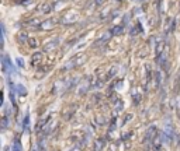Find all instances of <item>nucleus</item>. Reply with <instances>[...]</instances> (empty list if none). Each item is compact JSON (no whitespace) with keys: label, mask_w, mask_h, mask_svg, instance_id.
<instances>
[{"label":"nucleus","mask_w":180,"mask_h":151,"mask_svg":"<svg viewBox=\"0 0 180 151\" xmlns=\"http://www.w3.org/2000/svg\"><path fill=\"white\" fill-rule=\"evenodd\" d=\"M51 4H48V3H45V4H42L41 7H40V13H49L51 11Z\"/></svg>","instance_id":"7"},{"label":"nucleus","mask_w":180,"mask_h":151,"mask_svg":"<svg viewBox=\"0 0 180 151\" xmlns=\"http://www.w3.org/2000/svg\"><path fill=\"white\" fill-rule=\"evenodd\" d=\"M158 63H159L160 66H165V63H166V53H162L159 56V59H158Z\"/></svg>","instance_id":"8"},{"label":"nucleus","mask_w":180,"mask_h":151,"mask_svg":"<svg viewBox=\"0 0 180 151\" xmlns=\"http://www.w3.org/2000/svg\"><path fill=\"white\" fill-rule=\"evenodd\" d=\"M2 69H3V73L4 74H10V73H16V69L14 66L11 65V60L8 59L6 55L2 56Z\"/></svg>","instance_id":"1"},{"label":"nucleus","mask_w":180,"mask_h":151,"mask_svg":"<svg viewBox=\"0 0 180 151\" xmlns=\"http://www.w3.org/2000/svg\"><path fill=\"white\" fill-rule=\"evenodd\" d=\"M13 151H21V143H20V140H16V141H14V147H13Z\"/></svg>","instance_id":"9"},{"label":"nucleus","mask_w":180,"mask_h":151,"mask_svg":"<svg viewBox=\"0 0 180 151\" xmlns=\"http://www.w3.org/2000/svg\"><path fill=\"white\" fill-rule=\"evenodd\" d=\"M58 44H59V38H55V39H52V41H49V42H47V44H44L42 50H44V52H51V50H53L55 48H56Z\"/></svg>","instance_id":"2"},{"label":"nucleus","mask_w":180,"mask_h":151,"mask_svg":"<svg viewBox=\"0 0 180 151\" xmlns=\"http://www.w3.org/2000/svg\"><path fill=\"white\" fill-rule=\"evenodd\" d=\"M17 65L20 66V67H24V60L21 57H17Z\"/></svg>","instance_id":"10"},{"label":"nucleus","mask_w":180,"mask_h":151,"mask_svg":"<svg viewBox=\"0 0 180 151\" xmlns=\"http://www.w3.org/2000/svg\"><path fill=\"white\" fill-rule=\"evenodd\" d=\"M63 4H65V2H59V4H58V6H55V8H59V7H62Z\"/></svg>","instance_id":"12"},{"label":"nucleus","mask_w":180,"mask_h":151,"mask_svg":"<svg viewBox=\"0 0 180 151\" xmlns=\"http://www.w3.org/2000/svg\"><path fill=\"white\" fill-rule=\"evenodd\" d=\"M56 24V20H53V18H49V20H45L44 23H41V28L42 29H51L55 27Z\"/></svg>","instance_id":"3"},{"label":"nucleus","mask_w":180,"mask_h":151,"mask_svg":"<svg viewBox=\"0 0 180 151\" xmlns=\"http://www.w3.org/2000/svg\"><path fill=\"white\" fill-rule=\"evenodd\" d=\"M41 57H42V53H35V55H33V57H31V63H33V65L40 63V62H41Z\"/></svg>","instance_id":"6"},{"label":"nucleus","mask_w":180,"mask_h":151,"mask_svg":"<svg viewBox=\"0 0 180 151\" xmlns=\"http://www.w3.org/2000/svg\"><path fill=\"white\" fill-rule=\"evenodd\" d=\"M18 39H20L21 42H25L27 41V35H25V34H20V38H18Z\"/></svg>","instance_id":"11"},{"label":"nucleus","mask_w":180,"mask_h":151,"mask_svg":"<svg viewBox=\"0 0 180 151\" xmlns=\"http://www.w3.org/2000/svg\"><path fill=\"white\" fill-rule=\"evenodd\" d=\"M111 34L114 35V37H118L121 34H124V25H117L114 28L111 29Z\"/></svg>","instance_id":"4"},{"label":"nucleus","mask_w":180,"mask_h":151,"mask_svg":"<svg viewBox=\"0 0 180 151\" xmlns=\"http://www.w3.org/2000/svg\"><path fill=\"white\" fill-rule=\"evenodd\" d=\"M33 151H41V148H38V147H35V148H34Z\"/></svg>","instance_id":"13"},{"label":"nucleus","mask_w":180,"mask_h":151,"mask_svg":"<svg viewBox=\"0 0 180 151\" xmlns=\"http://www.w3.org/2000/svg\"><path fill=\"white\" fill-rule=\"evenodd\" d=\"M16 92L18 95H25L27 94V88L24 86H21V84H17L16 86Z\"/></svg>","instance_id":"5"}]
</instances>
